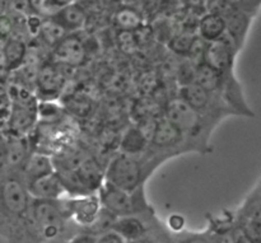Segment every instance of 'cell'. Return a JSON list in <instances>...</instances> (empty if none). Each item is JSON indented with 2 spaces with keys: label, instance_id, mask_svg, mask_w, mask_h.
I'll use <instances>...</instances> for the list:
<instances>
[{
  "label": "cell",
  "instance_id": "29",
  "mask_svg": "<svg viewBox=\"0 0 261 243\" xmlns=\"http://www.w3.org/2000/svg\"><path fill=\"white\" fill-rule=\"evenodd\" d=\"M38 115L42 119L51 120L60 115V109L56 104L51 103V101H43L38 104Z\"/></svg>",
  "mask_w": 261,
  "mask_h": 243
},
{
  "label": "cell",
  "instance_id": "6",
  "mask_svg": "<svg viewBox=\"0 0 261 243\" xmlns=\"http://www.w3.org/2000/svg\"><path fill=\"white\" fill-rule=\"evenodd\" d=\"M98 193L102 206L117 218L133 215L137 211V199L134 193L121 190L107 181L102 183Z\"/></svg>",
  "mask_w": 261,
  "mask_h": 243
},
{
  "label": "cell",
  "instance_id": "13",
  "mask_svg": "<svg viewBox=\"0 0 261 243\" xmlns=\"http://www.w3.org/2000/svg\"><path fill=\"white\" fill-rule=\"evenodd\" d=\"M54 20L59 23L66 32L70 33L78 32L87 23V12L81 2L61 8L58 13L53 17Z\"/></svg>",
  "mask_w": 261,
  "mask_h": 243
},
{
  "label": "cell",
  "instance_id": "21",
  "mask_svg": "<svg viewBox=\"0 0 261 243\" xmlns=\"http://www.w3.org/2000/svg\"><path fill=\"white\" fill-rule=\"evenodd\" d=\"M111 231L121 234L126 241H133V239L143 238L145 233V227L142 222L135 217H120L112 226Z\"/></svg>",
  "mask_w": 261,
  "mask_h": 243
},
{
  "label": "cell",
  "instance_id": "11",
  "mask_svg": "<svg viewBox=\"0 0 261 243\" xmlns=\"http://www.w3.org/2000/svg\"><path fill=\"white\" fill-rule=\"evenodd\" d=\"M38 114V106L35 103H14L9 112L10 134L24 137L31 132Z\"/></svg>",
  "mask_w": 261,
  "mask_h": 243
},
{
  "label": "cell",
  "instance_id": "16",
  "mask_svg": "<svg viewBox=\"0 0 261 243\" xmlns=\"http://www.w3.org/2000/svg\"><path fill=\"white\" fill-rule=\"evenodd\" d=\"M199 36L206 42L221 40L227 33V23L218 13L208 12L198 22Z\"/></svg>",
  "mask_w": 261,
  "mask_h": 243
},
{
  "label": "cell",
  "instance_id": "37",
  "mask_svg": "<svg viewBox=\"0 0 261 243\" xmlns=\"http://www.w3.org/2000/svg\"><path fill=\"white\" fill-rule=\"evenodd\" d=\"M81 2H82V0H81Z\"/></svg>",
  "mask_w": 261,
  "mask_h": 243
},
{
  "label": "cell",
  "instance_id": "30",
  "mask_svg": "<svg viewBox=\"0 0 261 243\" xmlns=\"http://www.w3.org/2000/svg\"><path fill=\"white\" fill-rule=\"evenodd\" d=\"M96 243H127V241L121 234L116 233L115 231H109L106 233L101 234Z\"/></svg>",
  "mask_w": 261,
  "mask_h": 243
},
{
  "label": "cell",
  "instance_id": "14",
  "mask_svg": "<svg viewBox=\"0 0 261 243\" xmlns=\"http://www.w3.org/2000/svg\"><path fill=\"white\" fill-rule=\"evenodd\" d=\"M25 56H27V43L23 41V38L13 36L7 42L3 43L2 60L3 69L5 71H12L19 68L24 63Z\"/></svg>",
  "mask_w": 261,
  "mask_h": 243
},
{
  "label": "cell",
  "instance_id": "17",
  "mask_svg": "<svg viewBox=\"0 0 261 243\" xmlns=\"http://www.w3.org/2000/svg\"><path fill=\"white\" fill-rule=\"evenodd\" d=\"M184 134L165 116L157 120L154 134L152 138V144L157 148H172L181 144Z\"/></svg>",
  "mask_w": 261,
  "mask_h": 243
},
{
  "label": "cell",
  "instance_id": "33",
  "mask_svg": "<svg viewBox=\"0 0 261 243\" xmlns=\"http://www.w3.org/2000/svg\"><path fill=\"white\" fill-rule=\"evenodd\" d=\"M182 243H213V242H212V239L208 238V237L194 236V237H190V238L185 239Z\"/></svg>",
  "mask_w": 261,
  "mask_h": 243
},
{
  "label": "cell",
  "instance_id": "25",
  "mask_svg": "<svg viewBox=\"0 0 261 243\" xmlns=\"http://www.w3.org/2000/svg\"><path fill=\"white\" fill-rule=\"evenodd\" d=\"M28 10L32 14L38 15V17L47 19L53 18L56 13L59 12V8L53 3V0H27Z\"/></svg>",
  "mask_w": 261,
  "mask_h": 243
},
{
  "label": "cell",
  "instance_id": "27",
  "mask_svg": "<svg viewBox=\"0 0 261 243\" xmlns=\"http://www.w3.org/2000/svg\"><path fill=\"white\" fill-rule=\"evenodd\" d=\"M224 4L254 17L261 7V0H221Z\"/></svg>",
  "mask_w": 261,
  "mask_h": 243
},
{
  "label": "cell",
  "instance_id": "22",
  "mask_svg": "<svg viewBox=\"0 0 261 243\" xmlns=\"http://www.w3.org/2000/svg\"><path fill=\"white\" fill-rule=\"evenodd\" d=\"M114 24L119 31L135 32L143 27V18L138 10L124 7L114 14Z\"/></svg>",
  "mask_w": 261,
  "mask_h": 243
},
{
  "label": "cell",
  "instance_id": "1",
  "mask_svg": "<svg viewBox=\"0 0 261 243\" xmlns=\"http://www.w3.org/2000/svg\"><path fill=\"white\" fill-rule=\"evenodd\" d=\"M32 196L28 191L24 180H19L15 176H3L2 181V211L3 219H17L25 222L31 219V205Z\"/></svg>",
  "mask_w": 261,
  "mask_h": 243
},
{
  "label": "cell",
  "instance_id": "2",
  "mask_svg": "<svg viewBox=\"0 0 261 243\" xmlns=\"http://www.w3.org/2000/svg\"><path fill=\"white\" fill-rule=\"evenodd\" d=\"M68 214L60 200H36L31 205V219L36 232L45 239H54L61 233Z\"/></svg>",
  "mask_w": 261,
  "mask_h": 243
},
{
  "label": "cell",
  "instance_id": "28",
  "mask_svg": "<svg viewBox=\"0 0 261 243\" xmlns=\"http://www.w3.org/2000/svg\"><path fill=\"white\" fill-rule=\"evenodd\" d=\"M211 239L213 243H234L233 227H219Z\"/></svg>",
  "mask_w": 261,
  "mask_h": 243
},
{
  "label": "cell",
  "instance_id": "9",
  "mask_svg": "<svg viewBox=\"0 0 261 243\" xmlns=\"http://www.w3.org/2000/svg\"><path fill=\"white\" fill-rule=\"evenodd\" d=\"M37 92L45 101H51L61 93L65 84V79L59 70L58 64H43L36 78Z\"/></svg>",
  "mask_w": 261,
  "mask_h": 243
},
{
  "label": "cell",
  "instance_id": "32",
  "mask_svg": "<svg viewBox=\"0 0 261 243\" xmlns=\"http://www.w3.org/2000/svg\"><path fill=\"white\" fill-rule=\"evenodd\" d=\"M233 237H234V243H254L252 239L250 238L246 234V232L241 228L240 224L233 227Z\"/></svg>",
  "mask_w": 261,
  "mask_h": 243
},
{
  "label": "cell",
  "instance_id": "3",
  "mask_svg": "<svg viewBox=\"0 0 261 243\" xmlns=\"http://www.w3.org/2000/svg\"><path fill=\"white\" fill-rule=\"evenodd\" d=\"M143 178V167L139 160L135 159L134 155L124 153L110 162L105 173V181L127 193H135Z\"/></svg>",
  "mask_w": 261,
  "mask_h": 243
},
{
  "label": "cell",
  "instance_id": "23",
  "mask_svg": "<svg viewBox=\"0 0 261 243\" xmlns=\"http://www.w3.org/2000/svg\"><path fill=\"white\" fill-rule=\"evenodd\" d=\"M68 35L69 33L56 20H54L53 18H47V19H43L37 37L40 38L43 45L54 48Z\"/></svg>",
  "mask_w": 261,
  "mask_h": 243
},
{
  "label": "cell",
  "instance_id": "5",
  "mask_svg": "<svg viewBox=\"0 0 261 243\" xmlns=\"http://www.w3.org/2000/svg\"><path fill=\"white\" fill-rule=\"evenodd\" d=\"M236 50H239L236 42L228 33H226L221 40L206 43L204 64L224 75L232 70Z\"/></svg>",
  "mask_w": 261,
  "mask_h": 243
},
{
  "label": "cell",
  "instance_id": "26",
  "mask_svg": "<svg viewBox=\"0 0 261 243\" xmlns=\"http://www.w3.org/2000/svg\"><path fill=\"white\" fill-rule=\"evenodd\" d=\"M116 41L120 50L126 53L135 52L138 45H139L137 40V36H135V32H127V31H119Z\"/></svg>",
  "mask_w": 261,
  "mask_h": 243
},
{
  "label": "cell",
  "instance_id": "7",
  "mask_svg": "<svg viewBox=\"0 0 261 243\" xmlns=\"http://www.w3.org/2000/svg\"><path fill=\"white\" fill-rule=\"evenodd\" d=\"M68 215L71 217L79 226L91 228L101 214L102 206L99 195L76 196L65 204Z\"/></svg>",
  "mask_w": 261,
  "mask_h": 243
},
{
  "label": "cell",
  "instance_id": "15",
  "mask_svg": "<svg viewBox=\"0 0 261 243\" xmlns=\"http://www.w3.org/2000/svg\"><path fill=\"white\" fill-rule=\"evenodd\" d=\"M20 171H22L23 180L25 183H30L37 178L56 172L53 159L48 155L41 154V153L31 154Z\"/></svg>",
  "mask_w": 261,
  "mask_h": 243
},
{
  "label": "cell",
  "instance_id": "8",
  "mask_svg": "<svg viewBox=\"0 0 261 243\" xmlns=\"http://www.w3.org/2000/svg\"><path fill=\"white\" fill-rule=\"evenodd\" d=\"M86 55L87 48L83 41L76 35L70 33L53 48L51 58L55 64L73 68V66L83 64L86 60Z\"/></svg>",
  "mask_w": 261,
  "mask_h": 243
},
{
  "label": "cell",
  "instance_id": "31",
  "mask_svg": "<svg viewBox=\"0 0 261 243\" xmlns=\"http://www.w3.org/2000/svg\"><path fill=\"white\" fill-rule=\"evenodd\" d=\"M168 227L172 229L173 232H181L185 227V218L180 214H172L168 218Z\"/></svg>",
  "mask_w": 261,
  "mask_h": 243
},
{
  "label": "cell",
  "instance_id": "24",
  "mask_svg": "<svg viewBox=\"0 0 261 243\" xmlns=\"http://www.w3.org/2000/svg\"><path fill=\"white\" fill-rule=\"evenodd\" d=\"M195 38L196 36L194 33H191L190 31H185V32H181L178 35L173 36L171 38L170 43H168V47L171 48L172 52L177 53V55L188 56Z\"/></svg>",
  "mask_w": 261,
  "mask_h": 243
},
{
  "label": "cell",
  "instance_id": "18",
  "mask_svg": "<svg viewBox=\"0 0 261 243\" xmlns=\"http://www.w3.org/2000/svg\"><path fill=\"white\" fill-rule=\"evenodd\" d=\"M211 96L212 94L209 92H206L203 87H200L195 82L186 84V86H181L180 93H178L180 98H182L186 103L190 104L200 114L201 111L208 109L209 103H211Z\"/></svg>",
  "mask_w": 261,
  "mask_h": 243
},
{
  "label": "cell",
  "instance_id": "34",
  "mask_svg": "<svg viewBox=\"0 0 261 243\" xmlns=\"http://www.w3.org/2000/svg\"><path fill=\"white\" fill-rule=\"evenodd\" d=\"M76 2H79V0H53V3L59 8V9L68 7V5L74 4V3H76Z\"/></svg>",
  "mask_w": 261,
  "mask_h": 243
},
{
  "label": "cell",
  "instance_id": "12",
  "mask_svg": "<svg viewBox=\"0 0 261 243\" xmlns=\"http://www.w3.org/2000/svg\"><path fill=\"white\" fill-rule=\"evenodd\" d=\"M28 153V142L24 137L10 134L9 137L4 135V143H3V163L13 167H22L27 159L30 158Z\"/></svg>",
  "mask_w": 261,
  "mask_h": 243
},
{
  "label": "cell",
  "instance_id": "10",
  "mask_svg": "<svg viewBox=\"0 0 261 243\" xmlns=\"http://www.w3.org/2000/svg\"><path fill=\"white\" fill-rule=\"evenodd\" d=\"M27 187L32 199H36V200L56 201L60 200L64 194L68 193L58 172L37 178V180L27 183Z\"/></svg>",
  "mask_w": 261,
  "mask_h": 243
},
{
  "label": "cell",
  "instance_id": "20",
  "mask_svg": "<svg viewBox=\"0 0 261 243\" xmlns=\"http://www.w3.org/2000/svg\"><path fill=\"white\" fill-rule=\"evenodd\" d=\"M195 83L203 87L211 94L217 93L224 84V75L206 64H201L196 68Z\"/></svg>",
  "mask_w": 261,
  "mask_h": 243
},
{
  "label": "cell",
  "instance_id": "4",
  "mask_svg": "<svg viewBox=\"0 0 261 243\" xmlns=\"http://www.w3.org/2000/svg\"><path fill=\"white\" fill-rule=\"evenodd\" d=\"M165 117L172 122L184 135L196 134L201 129V114L186 103L182 98L171 99L165 106Z\"/></svg>",
  "mask_w": 261,
  "mask_h": 243
},
{
  "label": "cell",
  "instance_id": "19",
  "mask_svg": "<svg viewBox=\"0 0 261 243\" xmlns=\"http://www.w3.org/2000/svg\"><path fill=\"white\" fill-rule=\"evenodd\" d=\"M148 138L138 126H132L124 132L120 140V148L124 154L138 155L143 153L147 148Z\"/></svg>",
  "mask_w": 261,
  "mask_h": 243
},
{
  "label": "cell",
  "instance_id": "36",
  "mask_svg": "<svg viewBox=\"0 0 261 243\" xmlns=\"http://www.w3.org/2000/svg\"><path fill=\"white\" fill-rule=\"evenodd\" d=\"M127 243H150V242L145 238H139V239H133V241H127Z\"/></svg>",
  "mask_w": 261,
  "mask_h": 243
},
{
  "label": "cell",
  "instance_id": "35",
  "mask_svg": "<svg viewBox=\"0 0 261 243\" xmlns=\"http://www.w3.org/2000/svg\"><path fill=\"white\" fill-rule=\"evenodd\" d=\"M70 243H96V241L89 236H82V237H76V238L73 239Z\"/></svg>",
  "mask_w": 261,
  "mask_h": 243
}]
</instances>
